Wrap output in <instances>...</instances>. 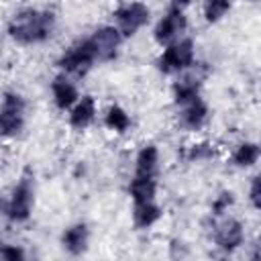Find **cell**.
<instances>
[{"label":"cell","mask_w":261,"mask_h":261,"mask_svg":"<svg viewBox=\"0 0 261 261\" xmlns=\"http://www.w3.org/2000/svg\"><path fill=\"white\" fill-rule=\"evenodd\" d=\"M0 257H4V259H10V261H16V259H22V257H24V253H22L18 247H10V245H4V247H0Z\"/></svg>","instance_id":"7402d4cb"},{"label":"cell","mask_w":261,"mask_h":261,"mask_svg":"<svg viewBox=\"0 0 261 261\" xmlns=\"http://www.w3.org/2000/svg\"><path fill=\"white\" fill-rule=\"evenodd\" d=\"M181 106V124L186 128H200L208 116V106L200 96H194L186 102L179 104Z\"/></svg>","instance_id":"30bf717a"},{"label":"cell","mask_w":261,"mask_h":261,"mask_svg":"<svg viewBox=\"0 0 261 261\" xmlns=\"http://www.w3.org/2000/svg\"><path fill=\"white\" fill-rule=\"evenodd\" d=\"M94 61H96V55H94V51H92L88 39H84V41L73 43V45L59 57L57 65H59L61 69H65L67 73H73V75L80 77V75H86V73L92 69Z\"/></svg>","instance_id":"5b68a950"},{"label":"cell","mask_w":261,"mask_h":261,"mask_svg":"<svg viewBox=\"0 0 261 261\" xmlns=\"http://www.w3.org/2000/svg\"><path fill=\"white\" fill-rule=\"evenodd\" d=\"M157 163H159V153L155 145H145L139 155H137V165H135V175L141 177H157Z\"/></svg>","instance_id":"8fae6325"},{"label":"cell","mask_w":261,"mask_h":261,"mask_svg":"<svg viewBox=\"0 0 261 261\" xmlns=\"http://www.w3.org/2000/svg\"><path fill=\"white\" fill-rule=\"evenodd\" d=\"M190 2H192V0H173V4H171V6H175V8H181V10H184Z\"/></svg>","instance_id":"d4e9b609"},{"label":"cell","mask_w":261,"mask_h":261,"mask_svg":"<svg viewBox=\"0 0 261 261\" xmlns=\"http://www.w3.org/2000/svg\"><path fill=\"white\" fill-rule=\"evenodd\" d=\"M214 241L220 249L224 251H234L241 243H243V226L239 220L234 218H228L224 222H220L216 226V232H214Z\"/></svg>","instance_id":"9c48e42d"},{"label":"cell","mask_w":261,"mask_h":261,"mask_svg":"<svg viewBox=\"0 0 261 261\" xmlns=\"http://www.w3.org/2000/svg\"><path fill=\"white\" fill-rule=\"evenodd\" d=\"M214 151H212V147H208V145H194V149L190 151V159H206V157H210Z\"/></svg>","instance_id":"603a6c76"},{"label":"cell","mask_w":261,"mask_h":261,"mask_svg":"<svg viewBox=\"0 0 261 261\" xmlns=\"http://www.w3.org/2000/svg\"><path fill=\"white\" fill-rule=\"evenodd\" d=\"M114 18H116V24H118L116 29L120 31L122 39L133 37L141 27L149 22V8L143 2H128L114 12Z\"/></svg>","instance_id":"52a82bcc"},{"label":"cell","mask_w":261,"mask_h":261,"mask_svg":"<svg viewBox=\"0 0 261 261\" xmlns=\"http://www.w3.org/2000/svg\"><path fill=\"white\" fill-rule=\"evenodd\" d=\"M94 114H96V102H94V98L92 96H84L77 104H75V108L71 110V114H69V124L73 126V128H86L92 120H94Z\"/></svg>","instance_id":"4fadbf2b"},{"label":"cell","mask_w":261,"mask_h":261,"mask_svg":"<svg viewBox=\"0 0 261 261\" xmlns=\"http://www.w3.org/2000/svg\"><path fill=\"white\" fill-rule=\"evenodd\" d=\"M106 126L116 130V133H124L130 126V118L120 106H112L108 110V114H106Z\"/></svg>","instance_id":"d6986e66"},{"label":"cell","mask_w":261,"mask_h":261,"mask_svg":"<svg viewBox=\"0 0 261 261\" xmlns=\"http://www.w3.org/2000/svg\"><path fill=\"white\" fill-rule=\"evenodd\" d=\"M161 216V208L149 200V202H135V210H133V220L137 228H149L153 222H157Z\"/></svg>","instance_id":"2e32d148"},{"label":"cell","mask_w":261,"mask_h":261,"mask_svg":"<svg viewBox=\"0 0 261 261\" xmlns=\"http://www.w3.org/2000/svg\"><path fill=\"white\" fill-rule=\"evenodd\" d=\"M259 186H261V177L255 175L253 177V184H251V202L255 208H261V202H259Z\"/></svg>","instance_id":"cb8c5ba5"},{"label":"cell","mask_w":261,"mask_h":261,"mask_svg":"<svg viewBox=\"0 0 261 261\" xmlns=\"http://www.w3.org/2000/svg\"><path fill=\"white\" fill-rule=\"evenodd\" d=\"M24 98L16 92H6L0 106V135L14 137L24 124Z\"/></svg>","instance_id":"3957f363"},{"label":"cell","mask_w":261,"mask_h":261,"mask_svg":"<svg viewBox=\"0 0 261 261\" xmlns=\"http://www.w3.org/2000/svg\"><path fill=\"white\" fill-rule=\"evenodd\" d=\"M186 24H188V20H186V16H184V10L181 8H175V6H171L169 10H167V14L157 22V27H155V41L157 43H161V45H167V43H171L175 37H179L184 31H186Z\"/></svg>","instance_id":"ba28073f"},{"label":"cell","mask_w":261,"mask_h":261,"mask_svg":"<svg viewBox=\"0 0 261 261\" xmlns=\"http://www.w3.org/2000/svg\"><path fill=\"white\" fill-rule=\"evenodd\" d=\"M88 43H90L98 61H110L118 53V47L122 43V35L116 27H100L88 37Z\"/></svg>","instance_id":"8992f818"},{"label":"cell","mask_w":261,"mask_h":261,"mask_svg":"<svg viewBox=\"0 0 261 261\" xmlns=\"http://www.w3.org/2000/svg\"><path fill=\"white\" fill-rule=\"evenodd\" d=\"M51 90H53L55 104H57V108H61V110H65V108H69L71 104L77 102V90H75V86H73L69 80H65L63 75H59V77L53 80Z\"/></svg>","instance_id":"7c38bea8"},{"label":"cell","mask_w":261,"mask_h":261,"mask_svg":"<svg viewBox=\"0 0 261 261\" xmlns=\"http://www.w3.org/2000/svg\"><path fill=\"white\" fill-rule=\"evenodd\" d=\"M33 173L31 169H24V173L20 175L18 184L14 186L6 206H4V214L12 220V222H24L31 216V208H33Z\"/></svg>","instance_id":"7a4b0ae2"},{"label":"cell","mask_w":261,"mask_h":261,"mask_svg":"<svg viewBox=\"0 0 261 261\" xmlns=\"http://www.w3.org/2000/svg\"><path fill=\"white\" fill-rule=\"evenodd\" d=\"M202 73H188L184 77H179L173 86V96H175V102L181 104L194 96H198V90H200V84H202Z\"/></svg>","instance_id":"9a60e30c"},{"label":"cell","mask_w":261,"mask_h":261,"mask_svg":"<svg viewBox=\"0 0 261 261\" xmlns=\"http://www.w3.org/2000/svg\"><path fill=\"white\" fill-rule=\"evenodd\" d=\"M259 157V147L257 143H243L239 145V149L234 151V165L239 167H251Z\"/></svg>","instance_id":"ac0fdd59"},{"label":"cell","mask_w":261,"mask_h":261,"mask_svg":"<svg viewBox=\"0 0 261 261\" xmlns=\"http://www.w3.org/2000/svg\"><path fill=\"white\" fill-rule=\"evenodd\" d=\"M230 204H232V194H230V192H222V194L218 196V200L212 204V212H214V214H222Z\"/></svg>","instance_id":"44dd1931"},{"label":"cell","mask_w":261,"mask_h":261,"mask_svg":"<svg viewBox=\"0 0 261 261\" xmlns=\"http://www.w3.org/2000/svg\"><path fill=\"white\" fill-rule=\"evenodd\" d=\"M128 192L133 196L135 202H149L155 198V192H157V179L155 177H141V175H135L130 186H128Z\"/></svg>","instance_id":"e0dca14e"},{"label":"cell","mask_w":261,"mask_h":261,"mask_svg":"<svg viewBox=\"0 0 261 261\" xmlns=\"http://www.w3.org/2000/svg\"><path fill=\"white\" fill-rule=\"evenodd\" d=\"M192 63H194V43H192V39H181V41H175V43L167 45V49L157 59V67L163 73L181 71V69L190 67Z\"/></svg>","instance_id":"277c9868"},{"label":"cell","mask_w":261,"mask_h":261,"mask_svg":"<svg viewBox=\"0 0 261 261\" xmlns=\"http://www.w3.org/2000/svg\"><path fill=\"white\" fill-rule=\"evenodd\" d=\"M61 243H63V247L71 255H82L86 251V247H88V228H86V224H73V226H69L63 232Z\"/></svg>","instance_id":"5bb4252c"},{"label":"cell","mask_w":261,"mask_h":261,"mask_svg":"<svg viewBox=\"0 0 261 261\" xmlns=\"http://www.w3.org/2000/svg\"><path fill=\"white\" fill-rule=\"evenodd\" d=\"M55 31V14L49 10L24 8L8 22V35L20 45H35L47 41Z\"/></svg>","instance_id":"6da1fadb"},{"label":"cell","mask_w":261,"mask_h":261,"mask_svg":"<svg viewBox=\"0 0 261 261\" xmlns=\"http://www.w3.org/2000/svg\"><path fill=\"white\" fill-rule=\"evenodd\" d=\"M230 8V0H204V16L208 22H218Z\"/></svg>","instance_id":"ffe728a7"}]
</instances>
